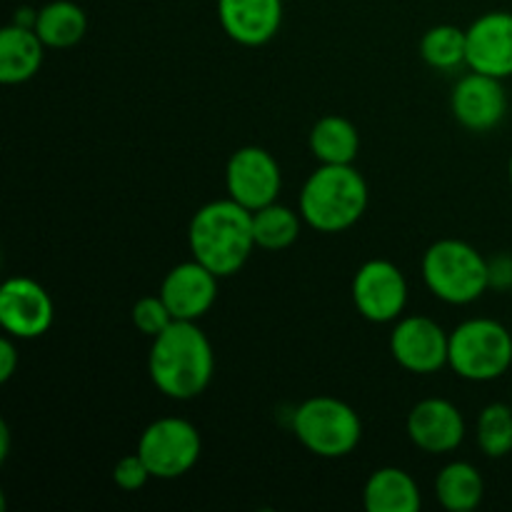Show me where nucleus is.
Listing matches in <instances>:
<instances>
[{
    "instance_id": "6",
    "label": "nucleus",
    "mask_w": 512,
    "mask_h": 512,
    "mask_svg": "<svg viewBox=\"0 0 512 512\" xmlns=\"http://www.w3.org/2000/svg\"><path fill=\"white\" fill-rule=\"evenodd\" d=\"M512 365V333L493 318L463 320L450 333L448 368L470 383L503 378Z\"/></svg>"
},
{
    "instance_id": "28",
    "label": "nucleus",
    "mask_w": 512,
    "mask_h": 512,
    "mask_svg": "<svg viewBox=\"0 0 512 512\" xmlns=\"http://www.w3.org/2000/svg\"><path fill=\"white\" fill-rule=\"evenodd\" d=\"M20 358H18V348H15V338L5 335L0 340V383H8L13 378L15 368H18Z\"/></svg>"
},
{
    "instance_id": "5",
    "label": "nucleus",
    "mask_w": 512,
    "mask_h": 512,
    "mask_svg": "<svg viewBox=\"0 0 512 512\" xmlns=\"http://www.w3.org/2000/svg\"><path fill=\"white\" fill-rule=\"evenodd\" d=\"M293 433L305 450L325 460L353 453L363 440V420L345 400L315 395L293 413Z\"/></svg>"
},
{
    "instance_id": "4",
    "label": "nucleus",
    "mask_w": 512,
    "mask_h": 512,
    "mask_svg": "<svg viewBox=\"0 0 512 512\" xmlns=\"http://www.w3.org/2000/svg\"><path fill=\"white\" fill-rule=\"evenodd\" d=\"M423 280L430 293L448 305H470L490 290L488 258L458 238H443L423 255Z\"/></svg>"
},
{
    "instance_id": "25",
    "label": "nucleus",
    "mask_w": 512,
    "mask_h": 512,
    "mask_svg": "<svg viewBox=\"0 0 512 512\" xmlns=\"http://www.w3.org/2000/svg\"><path fill=\"white\" fill-rule=\"evenodd\" d=\"M130 318H133V325L138 333L148 335L150 340L155 338V335L163 333L165 328H168L170 323H173V315H170L168 305H165V300L158 295H145V298L135 300L133 310H130Z\"/></svg>"
},
{
    "instance_id": "23",
    "label": "nucleus",
    "mask_w": 512,
    "mask_h": 512,
    "mask_svg": "<svg viewBox=\"0 0 512 512\" xmlns=\"http://www.w3.org/2000/svg\"><path fill=\"white\" fill-rule=\"evenodd\" d=\"M468 40L458 25H435L420 38V58L435 70H455L465 65Z\"/></svg>"
},
{
    "instance_id": "24",
    "label": "nucleus",
    "mask_w": 512,
    "mask_h": 512,
    "mask_svg": "<svg viewBox=\"0 0 512 512\" xmlns=\"http://www.w3.org/2000/svg\"><path fill=\"white\" fill-rule=\"evenodd\" d=\"M475 440L485 458L500 460L512 453V405L490 403L475 423Z\"/></svg>"
},
{
    "instance_id": "9",
    "label": "nucleus",
    "mask_w": 512,
    "mask_h": 512,
    "mask_svg": "<svg viewBox=\"0 0 512 512\" xmlns=\"http://www.w3.org/2000/svg\"><path fill=\"white\" fill-rule=\"evenodd\" d=\"M355 310L370 323H393L400 320L408 305V280L403 270L390 260H368L353 278Z\"/></svg>"
},
{
    "instance_id": "15",
    "label": "nucleus",
    "mask_w": 512,
    "mask_h": 512,
    "mask_svg": "<svg viewBox=\"0 0 512 512\" xmlns=\"http://www.w3.org/2000/svg\"><path fill=\"white\" fill-rule=\"evenodd\" d=\"M408 438L428 455H445L465 440V418L455 403L445 398H425L408 413Z\"/></svg>"
},
{
    "instance_id": "22",
    "label": "nucleus",
    "mask_w": 512,
    "mask_h": 512,
    "mask_svg": "<svg viewBox=\"0 0 512 512\" xmlns=\"http://www.w3.org/2000/svg\"><path fill=\"white\" fill-rule=\"evenodd\" d=\"M300 223H305L300 210L280 205L275 200V203L265 205V208L253 213L255 245L260 250H270V253L290 248L300 238Z\"/></svg>"
},
{
    "instance_id": "27",
    "label": "nucleus",
    "mask_w": 512,
    "mask_h": 512,
    "mask_svg": "<svg viewBox=\"0 0 512 512\" xmlns=\"http://www.w3.org/2000/svg\"><path fill=\"white\" fill-rule=\"evenodd\" d=\"M488 280H490V288L500 290V293H508V290H512V255L510 253L495 255L493 260H488Z\"/></svg>"
},
{
    "instance_id": "18",
    "label": "nucleus",
    "mask_w": 512,
    "mask_h": 512,
    "mask_svg": "<svg viewBox=\"0 0 512 512\" xmlns=\"http://www.w3.org/2000/svg\"><path fill=\"white\" fill-rule=\"evenodd\" d=\"M363 505L368 512H418L423 498L408 470L385 465L375 470L365 483Z\"/></svg>"
},
{
    "instance_id": "14",
    "label": "nucleus",
    "mask_w": 512,
    "mask_h": 512,
    "mask_svg": "<svg viewBox=\"0 0 512 512\" xmlns=\"http://www.w3.org/2000/svg\"><path fill=\"white\" fill-rule=\"evenodd\" d=\"M218 275L198 260H185L168 270L160 285V298L175 320L198 323L218 300Z\"/></svg>"
},
{
    "instance_id": "13",
    "label": "nucleus",
    "mask_w": 512,
    "mask_h": 512,
    "mask_svg": "<svg viewBox=\"0 0 512 512\" xmlns=\"http://www.w3.org/2000/svg\"><path fill=\"white\" fill-rule=\"evenodd\" d=\"M465 40H468L465 65L470 70L500 80L512 78V13L490 10L480 15L465 30Z\"/></svg>"
},
{
    "instance_id": "20",
    "label": "nucleus",
    "mask_w": 512,
    "mask_h": 512,
    "mask_svg": "<svg viewBox=\"0 0 512 512\" xmlns=\"http://www.w3.org/2000/svg\"><path fill=\"white\" fill-rule=\"evenodd\" d=\"M435 498L448 512H470L485 498V480L473 463L455 460L435 478Z\"/></svg>"
},
{
    "instance_id": "16",
    "label": "nucleus",
    "mask_w": 512,
    "mask_h": 512,
    "mask_svg": "<svg viewBox=\"0 0 512 512\" xmlns=\"http://www.w3.org/2000/svg\"><path fill=\"white\" fill-rule=\"evenodd\" d=\"M218 18L230 40L258 48L280 30L283 0H218Z\"/></svg>"
},
{
    "instance_id": "19",
    "label": "nucleus",
    "mask_w": 512,
    "mask_h": 512,
    "mask_svg": "<svg viewBox=\"0 0 512 512\" xmlns=\"http://www.w3.org/2000/svg\"><path fill=\"white\" fill-rule=\"evenodd\" d=\"M310 153L320 165H353L360 153V133L343 115H323L310 130Z\"/></svg>"
},
{
    "instance_id": "17",
    "label": "nucleus",
    "mask_w": 512,
    "mask_h": 512,
    "mask_svg": "<svg viewBox=\"0 0 512 512\" xmlns=\"http://www.w3.org/2000/svg\"><path fill=\"white\" fill-rule=\"evenodd\" d=\"M43 60L45 43L33 28L10 23L0 30V83H28L38 75Z\"/></svg>"
},
{
    "instance_id": "2",
    "label": "nucleus",
    "mask_w": 512,
    "mask_h": 512,
    "mask_svg": "<svg viewBox=\"0 0 512 512\" xmlns=\"http://www.w3.org/2000/svg\"><path fill=\"white\" fill-rule=\"evenodd\" d=\"M190 253L218 278L240 273L253 255V213L233 198L213 200L195 210L188 228Z\"/></svg>"
},
{
    "instance_id": "26",
    "label": "nucleus",
    "mask_w": 512,
    "mask_h": 512,
    "mask_svg": "<svg viewBox=\"0 0 512 512\" xmlns=\"http://www.w3.org/2000/svg\"><path fill=\"white\" fill-rule=\"evenodd\" d=\"M148 480H153V475H150L148 465L140 458L138 450H135L133 455H125V458H120L118 463H115L113 483L118 485L120 490H125V493H135V490L145 488Z\"/></svg>"
},
{
    "instance_id": "1",
    "label": "nucleus",
    "mask_w": 512,
    "mask_h": 512,
    "mask_svg": "<svg viewBox=\"0 0 512 512\" xmlns=\"http://www.w3.org/2000/svg\"><path fill=\"white\" fill-rule=\"evenodd\" d=\"M215 353L208 335L190 320H173L155 335L148 355V373L155 388L170 400H195L208 390Z\"/></svg>"
},
{
    "instance_id": "29",
    "label": "nucleus",
    "mask_w": 512,
    "mask_h": 512,
    "mask_svg": "<svg viewBox=\"0 0 512 512\" xmlns=\"http://www.w3.org/2000/svg\"><path fill=\"white\" fill-rule=\"evenodd\" d=\"M13 23L23 25V28H33L35 30V23H38V10L18 8V10H15V15H13Z\"/></svg>"
},
{
    "instance_id": "31",
    "label": "nucleus",
    "mask_w": 512,
    "mask_h": 512,
    "mask_svg": "<svg viewBox=\"0 0 512 512\" xmlns=\"http://www.w3.org/2000/svg\"><path fill=\"white\" fill-rule=\"evenodd\" d=\"M508 178H510V185H512V155H510V163H508Z\"/></svg>"
},
{
    "instance_id": "21",
    "label": "nucleus",
    "mask_w": 512,
    "mask_h": 512,
    "mask_svg": "<svg viewBox=\"0 0 512 512\" xmlns=\"http://www.w3.org/2000/svg\"><path fill=\"white\" fill-rule=\"evenodd\" d=\"M35 33L40 35L45 48H73L88 33V15L80 5L70 3V0H53L38 10Z\"/></svg>"
},
{
    "instance_id": "7",
    "label": "nucleus",
    "mask_w": 512,
    "mask_h": 512,
    "mask_svg": "<svg viewBox=\"0 0 512 512\" xmlns=\"http://www.w3.org/2000/svg\"><path fill=\"white\" fill-rule=\"evenodd\" d=\"M203 440L185 418H158L143 430L138 455L155 480H178L198 465Z\"/></svg>"
},
{
    "instance_id": "11",
    "label": "nucleus",
    "mask_w": 512,
    "mask_h": 512,
    "mask_svg": "<svg viewBox=\"0 0 512 512\" xmlns=\"http://www.w3.org/2000/svg\"><path fill=\"white\" fill-rule=\"evenodd\" d=\"M55 308L48 290L33 278H8L0 288V328L15 340H35L53 325Z\"/></svg>"
},
{
    "instance_id": "3",
    "label": "nucleus",
    "mask_w": 512,
    "mask_h": 512,
    "mask_svg": "<svg viewBox=\"0 0 512 512\" xmlns=\"http://www.w3.org/2000/svg\"><path fill=\"white\" fill-rule=\"evenodd\" d=\"M368 183L353 165H320L300 190L298 210L318 233H343L368 210Z\"/></svg>"
},
{
    "instance_id": "30",
    "label": "nucleus",
    "mask_w": 512,
    "mask_h": 512,
    "mask_svg": "<svg viewBox=\"0 0 512 512\" xmlns=\"http://www.w3.org/2000/svg\"><path fill=\"white\" fill-rule=\"evenodd\" d=\"M8 445H10V433H8V425L0 423V460L8 458Z\"/></svg>"
},
{
    "instance_id": "8",
    "label": "nucleus",
    "mask_w": 512,
    "mask_h": 512,
    "mask_svg": "<svg viewBox=\"0 0 512 512\" xmlns=\"http://www.w3.org/2000/svg\"><path fill=\"white\" fill-rule=\"evenodd\" d=\"M225 188L228 198L248 208L250 213L275 203L283 188L278 160L260 145L238 148L225 165Z\"/></svg>"
},
{
    "instance_id": "12",
    "label": "nucleus",
    "mask_w": 512,
    "mask_h": 512,
    "mask_svg": "<svg viewBox=\"0 0 512 512\" xmlns=\"http://www.w3.org/2000/svg\"><path fill=\"white\" fill-rule=\"evenodd\" d=\"M450 110L453 118L470 133H488L498 128L508 115V93L503 80L470 70L455 83Z\"/></svg>"
},
{
    "instance_id": "10",
    "label": "nucleus",
    "mask_w": 512,
    "mask_h": 512,
    "mask_svg": "<svg viewBox=\"0 0 512 512\" xmlns=\"http://www.w3.org/2000/svg\"><path fill=\"white\" fill-rule=\"evenodd\" d=\"M390 355L408 373L433 375L448 365L450 333L433 318L408 315L390 333Z\"/></svg>"
}]
</instances>
